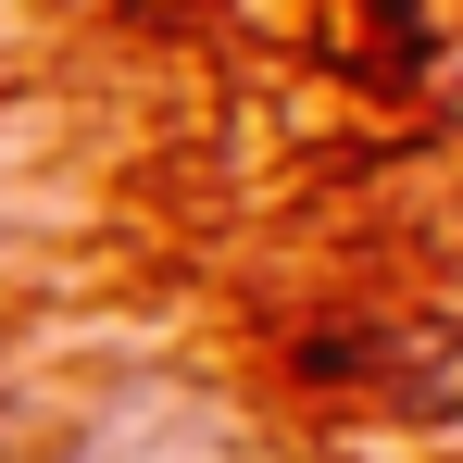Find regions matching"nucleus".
I'll return each mask as SVG.
<instances>
[]
</instances>
